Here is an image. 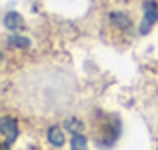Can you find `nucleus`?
<instances>
[{"mask_svg":"<svg viewBox=\"0 0 158 150\" xmlns=\"http://www.w3.org/2000/svg\"><path fill=\"white\" fill-rule=\"evenodd\" d=\"M4 26L10 28V30H20V28L24 26V20L18 12H8V14L4 16Z\"/></svg>","mask_w":158,"mask_h":150,"instance_id":"7ed1b4c3","label":"nucleus"},{"mask_svg":"<svg viewBox=\"0 0 158 150\" xmlns=\"http://www.w3.org/2000/svg\"><path fill=\"white\" fill-rule=\"evenodd\" d=\"M70 144H72V150H86L88 148V140L82 134H74L72 140H70Z\"/></svg>","mask_w":158,"mask_h":150,"instance_id":"423d86ee","label":"nucleus"},{"mask_svg":"<svg viewBox=\"0 0 158 150\" xmlns=\"http://www.w3.org/2000/svg\"><path fill=\"white\" fill-rule=\"evenodd\" d=\"M156 20H158V6H156V2L148 0V2L144 4V20H142V26H140V32L146 34Z\"/></svg>","mask_w":158,"mask_h":150,"instance_id":"f03ea898","label":"nucleus"},{"mask_svg":"<svg viewBox=\"0 0 158 150\" xmlns=\"http://www.w3.org/2000/svg\"><path fill=\"white\" fill-rule=\"evenodd\" d=\"M110 20L114 24H118L120 28H130V18H128L126 14H120V12H114V14H110Z\"/></svg>","mask_w":158,"mask_h":150,"instance_id":"39448f33","label":"nucleus"},{"mask_svg":"<svg viewBox=\"0 0 158 150\" xmlns=\"http://www.w3.org/2000/svg\"><path fill=\"white\" fill-rule=\"evenodd\" d=\"M64 132H62V128H58V126H52V128H48V142L54 144V146H62L64 144Z\"/></svg>","mask_w":158,"mask_h":150,"instance_id":"20e7f679","label":"nucleus"},{"mask_svg":"<svg viewBox=\"0 0 158 150\" xmlns=\"http://www.w3.org/2000/svg\"><path fill=\"white\" fill-rule=\"evenodd\" d=\"M0 60H2V54H0Z\"/></svg>","mask_w":158,"mask_h":150,"instance_id":"1a4fd4ad","label":"nucleus"},{"mask_svg":"<svg viewBox=\"0 0 158 150\" xmlns=\"http://www.w3.org/2000/svg\"><path fill=\"white\" fill-rule=\"evenodd\" d=\"M64 128H68L72 134H80V132H82V122L76 120V118H68L64 122Z\"/></svg>","mask_w":158,"mask_h":150,"instance_id":"0eeeda50","label":"nucleus"},{"mask_svg":"<svg viewBox=\"0 0 158 150\" xmlns=\"http://www.w3.org/2000/svg\"><path fill=\"white\" fill-rule=\"evenodd\" d=\"M8 44H10V46H18V48H28L30 46V40L24 38V36H10V38H8Z\"/></svg>","mask_w":158,"mask_h":150,"instance_id":"6e6552de","label":"nucleus"},{"mask_svg":"<svg viewBox=\"0 0 158 150\" xmlns=\"http://www.w3.org/2000/svg\"><path fill=\"white\" fill-rule=\"evenodd\" d=\"M0 132L4 134V138H6V142H14L16 136H18V122H16L14 118H10V116H2L0 118Z\"/></svg>","mask_w":158,"mask_h":150,"instance_id":"f257e3e1","label":"nucleus"}]
</instances>
